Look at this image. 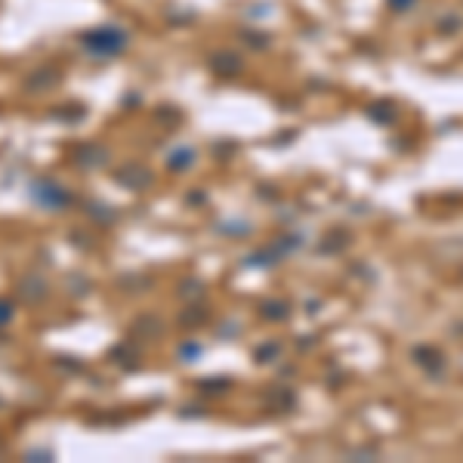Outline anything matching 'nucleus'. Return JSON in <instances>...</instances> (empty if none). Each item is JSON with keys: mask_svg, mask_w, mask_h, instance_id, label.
<instances>
[{"mask_svg": "<svg viewBox=\"0 0 463 463\" xmlns=\"http://www.w3.org/2000/svg\"><path fill=\"white\" fill-rule=\"evenodd\" d=\"M34 195H37V201H41L43 207H65V204H69V192L59 189V185H53V183H37Z\"/></svg>", "mask_w": 463, "mask_h": 463, "instance_id": "obj_1", "label": "nucleus"}, {"mask_svg": "<svg viewBox=\"0 0 463 463\" xmlns=\"http://www.w3.org/2000/svg\"><path fill=\"white\" fill-rule=\"evenodd\" d=\"M10 318H13V303L0 300V325H3V321H10Z\"/></svg>", "mask_w": 463, "mask_h": 463, "instance_id": "obj_2", "label": "nucleus"}]
</instances>
